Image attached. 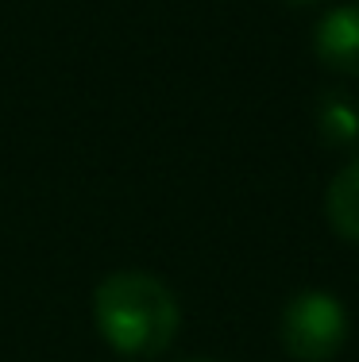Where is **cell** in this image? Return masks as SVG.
<instances>
[{"mask_svg": "<svg viewBox=\"0 0 359 362\" xmlns=\"http://www.w3.org/2000/svg\"><path fill=\"white\" fill-rule=\"evenodd\" d=\"M178 300L159 278L120 270L97 289V327L124 355H159L178 335Z\"/></svg>", "mask_w": 359, "mask_h": 362, "instance_id": "cell-1", "label": "cell"}, {"mask_svg": "<svg viewBox=\"0 0 359 362\" xmlns=\"http://www.w3.org/2000/svg\"><path fill=\"white\" fill-rule=\"evenodd\" d=\"M348 339V313L332 293L305 289L282 313V347L297 362H329Z\"/></svg>", "mask_w": 359, "mask_h": 362, "instance_id": "cell-2", "label": "cell"}, {"mask_svg": "<svg viewBox=\"0 0 359 362\" xmlns=\"http://www.w3.org/2000/svg\"><path fill=\"white\" fill-rule=\"evenodd\" d=\"M313 50L329 70L359 77V0L355 4H340L317 23Z\"/></svg>", "mask_w": 359, "mask_h": 362, "instance_id": "cell-3", "label": "cell"}, {"mask_svg": "<svg viewBox=\"0 0 359 362\" xmlns=\"http://www.w3.org/2000/svg\"><path fill=\"white\" fill-rule=\"evenodd\" d=\"M324 212H329V223L340 239L359 243V158L348 162V166L329 181Z\"/></svg>", "mask_w": 359, "mask_h": 362, "instance_id": "cell-4", "label": "cell"}, {"mask_svg": "<svg viewBox=\"0 0 359 362\" xmlns=\"http://www.w3.org/2000/svg\"><path fill=\"white\" fill-rule=\"evenodd\" d=\"M317 124H321V135L329 143L344 146L359 135V112L348 105L344 97H324L321 100V112H317Z\"/></svg>", "mask_w": 359, "mask_h": 362, "instance_id": "cell-5", "label": "cell"}, {"mask_svg": "<svg viewBox=\"0 0 359 362\" xmlns=\"http://www.w3.org/2000/svg\"><path fill=\"white\" fill-rule=\"evenodd\" d=\"M290 4H317V0H290Z\"/></svg>", "mask_w": 359, "mask_h": 362, "instance_id": "cell-6", "label": "cell"}, {"mask_svg": "<svg viewBox=\"0 0 359 362\" xmlns=\"http://www.w3.org/2000/svg\"><path fill=\"white\" fill-rule=\"evenodd\" d=\"M186 362H217V358H186Z\"/></svg>", "mask_w": 359, "mask_h": 362, "instance_id": "cell-7", "label": "cell"}]
</instances>
